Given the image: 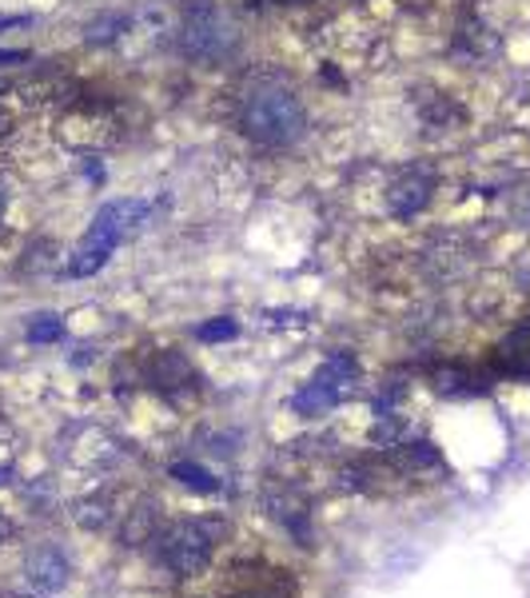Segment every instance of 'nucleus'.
Masks as SVG:
<instances>
[{"label": "nucleus", "instance_id": "1a4fd4ad", "mask_svg": "<svg viewBox=\"0 0 530 598\" xmlns=\"http://www.w3.org/2000/svg\"><path fill=\"white\" fill-rule=\"evenodd\" d=\"M499 368L507 371V376H530V324L519 327V331L499 347Z\"/></svg>", "mask_w": 530, "mask_h": 598}, {"label": "nucleus", "instance_id": "4468645a", "mask_svg": "<svg viewBox=\"0 0 530 598\" xmlns=\"http://www.w3.org/2000/svg\"><path fill=\"white\" fill-rule=\"evenodd\" d=\"M61 319H48V324H32L29 327V339L32 344H44V339H61Z\"/></svg>", "mask_w": 530, "mask_h": 598}, {"label": "nucleus", "instance_id": "dca6fc26", "mask_svg": "<svg viewBox=\"0 0 530 598\" xmlns=\"http://www.w3.org/2000/svg\"><path fill=\"white\" fill-rule=\"evenodd\" d=\"M9 539H17V523L9 519V511H0V543H9Z\"/></svg>", "mask_w": 530, "mask_h": 598}, {"label": "nucleus", "instance_id": "20e7f679", "mask_svg": "<svg viewBox=\"0 0 530 598\" xmlns=\"http://www.w3.org/2000/svg\"><path fill=\"white\" fill-rule=\"evenodd\" d=\"M355 383H359L355 359H347V356L327 359V363L320 368V376H312V383L295 395V411H300L303 420L323 415V411H332L335 403H344V399L355 391Z\"/></svg>", "mask_w": 530, "mask_h": 598}, {"label": "nucleus", "instance_id": "39448f33", "mask_svg": "<svg viewBox=\"0 0 530 598\" xmlns=\"http://www.w3.org/2000/svg\"><path fill=\"white\" fill-rule=\"evenodd\" d=\"M148 204L144 199H116L108 208H100V216L93 220V231L84 236V243H96V248H116V243L132 236L136 224H144Z\"/></svg>", "mask_w": 530, "mask_h": 598}, {"label": "nucleus", "instance_id": "6ab92c4d", "mask_svg": "<svg viewBox=\"0 0 530 598\" xmlns=\"http://www.w3.org/2000/svg\"><path fill=\"white\" fill-rule=\"evenodd\" d=\"M4 208H9V188L0 184V216H4Z\"/></svg>", "mask_w": 530, "mask_h": 598}, {"label": "nucleus", "instance_id": "ddd939ff", "mask_svg": "<svg viewBox=\"0 0 530 598\" xmlns=\"http://www.w3.org/2000/svg\"><path fill=\"white\" fill-rule=\"evenodd\" d=\"M125 29H128V21L112 12V17H105V21H93V24H88V41L105 44V41H112L116 32H125Z\"/></svg>", "mask_w": 530, "mask_h": 598}, {"label": "nucleus", "instance_id": "2eb2a0df", "mask_svg": "<svg viewBox=\"0 0 530 598\" xmlns=\"http://www.w3.org/2000/svg\"><path fill=\"white\" fill-rule=\"evenodd\" d=\"M231 336H236V324H231V319H224V324L199 327V339H231Z\"/></svg>", "mask_w": 530, "mask_h": 598}, {"label": "nucleus", "instance_id": "9b49d317", "mask_svg": "<svg viewBox=\"0 0 530 598\" xmlns=\"http://www.w3.org/2000/svg\"><path fill=\"white\" fill-rule=\"evenodd\" d=\"M396 463L411 471V467H435L439 455L431 452V443H403V452L396 455Z\"/></svg>", "mask_w": 530, "mask_h": 598}, {"label": "nucleus", "instance_id": "aec40b11", "mask_svg": "<svg viewBox=\"0 0 530 598\" xmlns=\"http://www.w3.org/2000/svg\"><path fill=\"white\" fill-rule=\"evenodd\" d=\"M9 598H48V595H41V590H21V595H9Z\"/></svg>", "mask_w": 530, "mask_h": 598}, {"label": "nucleus", "instance_id": "f3484780", "mask_svg": "<svg viewBox=\"0 0 530 598\" xmlns=\"http://www.w3.org/2000/svg\"><path fill=\"white\" fill-rule=\"evenodd\" d=\"M12 64H29V53H0V68H12Z\"/></svg>", "mask_w": 530, "mask_h": 598}, {"label": "nucleus", "instance_id": "6e6552de", "mask_svg": "<svg viewBox=\"0 0 530 598\" xmlns=\"http://www.w3.org/2000/svg\"><path fill=\"white\" fill-rule=\"evenodd\" d=\"M156 535H160V503H140L136 511H125L120 543L144 546V543H156Z\"/></svg>", "mask_w": 530, "mask_h": 598}, {"label": "nucleus", "instance_id": "f8f14e48", "mask_svg": "<svg viewBox=\"0 0 530 598\" xmlns=\"http://www.w3.org/2000/svg\"><path fill=\"white\" fill-rule=\"evenodd\" d=\"M172 475H176L184 487H192V491H216L212 475L204 471V467H196V463H176V467H172Z\"/></svg>", "mask_w": 530, "mask_h": 598}, {"label": "nucleus", "instance_id": "423d86ee", "mask_svg": "<svg viewBox=\"0 0 530 598\" xmlns=\"http://www.w3.org/2000/svg\"><path fill=\"white\" fill-rule=\"evenodd\" d=\"M24 575L36 590H64L73 578V563L61 555V546H36L24 558Z\"/></svg>", "mask_w": 530, "mask_h": 598}, {"label": "nucleus", "instance_id": "a211bd4d", "mask_svg": "<svg viewBox=\"0 0 530 598\" xmlns=\"http://www.w3.org/2000/svg\"><path fill=\"white\" fill-rule=\"evenodd\" d=\"M9 132H12V116L0 108V137H9Z\"/></svg>", "mask_w": 530, "mask_h": 598}, {"label": "nucleus", "instance_id": "f03ea898", "mask_svg": "<svg viewBox=\"0 0 530 598\" xmlns=\"http://www.w3.org/2000/svg\"><path fill=\"white\" fill-rule=\"evenodd\" d=\"M219 535H224L219 519H180V523H167L156 535L152 558L176 578H192L212 563Z\"/></svg>", "mask_w": 530, "mask_h": 598}, {"label": "nucleus", "instance_id": "0eeeda50", "mask_svg": "<svg viewBox=\"0 0 530 598\" xmlns=\"http://www.w3.org/2000/svg\"><path fill=\"white\" fill-rule=\"evenodd\" d=\"M431 192H435V180L426 176V172H407L387 192V208L396 211L399 220H411V216H419L431 204Z\"/></svg>", "mask_w": 530, "mask_h": 598}, {"label": "nucleus", "instance_id": "9d476101", "mask_svg": "<svg viewBox=\"0 0 530 598\" xmlns=\"http://www.w3.org/2000/svg\"><path fill=\"white\" fill-rule=\"evenodd\" d=\"M112 503H108L105 494H88V499H76L73 503V523L80 531H105L112 523Z\"/></svg>", "mask_w": 530, "mask_h": 598}, {"label": "nucleus", "instance_id": "7ed1b4c3", "mask_svg": "<svg viewBox=\"0 0 530 598\" xmlns=\"http://www.w3.org/2000/svg\"><path fill=\"white\" fill-rule=\"evenodd\" d=\"M239 44V24L224 4L216 0H196L184 9L180 21V48L199 64H219L236 53Z\"/></svg>", "mask_w": 530, "mask_h": 598}, {"label": "nucleus", "instance_id": "f257e3e1", "mask_svg": "<svg viewBox=\"0 0 530 598\" xmlns=\"http://www.w3.org/2000/svg\"><path fill=\"white\" fill-rule=\"evenodd\" d=\"M239 128L244 137L263 148H288L307 132V108L295 88L280 80H260L239 100Z\"/></svg>", "mask_w": 530, "mask_h": 598}]
</instances>
